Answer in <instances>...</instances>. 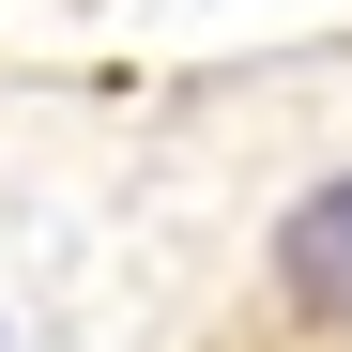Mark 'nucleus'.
<instances>
[{
  "mask_svg": "<svg viewBox=\"0 0 352 352\" xmlns=\"http://www.w3.org/2000/svg\"><path fill=\"white\" fill-rule=\"evenodd\" d=\"M261 307L291 337H352V168H322V184L276 199V230H261Z\"/></svg>",
  "mask_w": 352,
  "mask_h": 352,
  "instance_id": "f257e3e1",
  "label": "nucleus"
},
{
  "mask_svg": "<svg viewBox=\"0 0 352 352\" xmlns=\"http://www.w3.org/2000/svg\"><path fill=\"white\" fill-rule=\"evenodd\" d=\"M0 352H16V337H0Z\"/></svg>",
  "mask_w": 352,
  "mask_h": 352,
  "instance_id": "f03ea898",
  "label": "nucleus"
}]
</instances>
